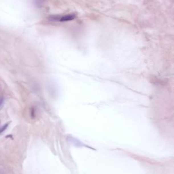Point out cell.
<instances>
[{"mask_svg":"<svg viewBox=\"0 0 174 174\" xmlns=\"http://www.w3.org/2000/svg\"><path fill=\"white\" fill-rule=\"evenodd\" d=\"M75 18V15L74 14H68L66 15L62 16L60 17V22H67V21H69L71 20H74Z\"/></svg>","mask_w":174,"mask_h":174,"instance_id":"obj_1","label":"cell"},{"mask_svg":"<svg viewBox=\"0 0 174 174\" xmlns=\"http://www.w3.org/2000/svg\"><path fill=\"white\" fill-rule=\"evenodd\" d=\"M60 17L58 15H53L49 18V20L51 21H58L60 20Z\"/></svg>","mask_w":174,"mask_h":174,"instance_id":"obj_2","label":"cell"},{"mask_svg":"<svg viewBox=\"0 0 174 174\" xmlns=\"http://www.w3.org/2000/svg\"><path fill=\"white\" fill-rule=\"evenodd\" d=\"M8 125H9V124H8V123H6L5 125H3L2 127L1 128V129H0V133H3L4 131H5V130L7 129V128L8 127Z\"/></svg>","mask_w":174,"mask_h":174,"instance_id":"obj_3","label":"cell"},{"mask_svg":"<svg viewBox=\"0 0 174 174\" xmlns=\"http://www.w3.org/2000/svg\"><path fill=\"white\" fill-rule=\"evenodd\" d=\"M4 101V99L2 97H0V106H1L3 103Z\"/></svg>","mask_w":174,"mask_h":174,"instance_id":"obj_4","label":"cell"}]
</instances>
